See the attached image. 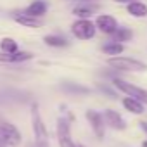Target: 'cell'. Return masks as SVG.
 Segmentation results:
<instances>
[{
    "label": "cell",
    "mask_w": 147,
    "mask_h": 147,
    "mask_svg": "<svg viewBox=\"0 0 147 147\" xmlns=\"http://www.w3.org/2000/svg\"><path fill=\"white\" fill-rule=\"evenodd\" d=\"M97 11H99V5L97 4L83 2V4H80V5H76L75 9H73V14H75L76 18H80V19H90Z\"/></svg>",
    "instance_id": "30bf717a"
},
{
    "label": "cell",
    "mask_w": 147,
    "mask_h": 147,
    "mask_svg": "<svg viewBox=\"0 0 147 147\" xmlns=\"http://www.w3.org/2000/svg\"><path fill=\"white\" fill-rule=\"evenodd\" d=\"M85 118L88 119V123H90V126H92V131L95 133V137L97 138H104V135H106V119H104V116L100 114V113H97V111H92V109H88L87 113H85Z\"/></svg>",
    "instance_id": "52a82bcc"
},
{
    "label": "cell",
    "mask_w": 147,
    "mask_h": 147,
    "mask_svg": "<svg viewBox=\"0 0 147 147\" xmlns=\"http://www.w3.org/2000/svg\"><path fill=\"white\" fill-rule=\"evenodd\" d=\"M104 119H106V125H109L111 128H114V130H125L126 128V121L123 119V116L118 113V111H114V109H106L104 111Z\"/></svg>",
    "instance_id": "9c48e42d"
},
{
    "label": "cell",
    "mask_w": 147,
    "mask_h": 147,
    "mask_svg": "<svg viewBox=\"0 0 147 147\" xmlns=\"http://www.w3.org/2000/svg\"><path fill=\"white\" fill-rule=\"evenodd\" d=\"M43 42L49 47H55V49H62V47L69 45V42L64 36H61V35H47V36H43Z\"/></svg>",
    "instance_id": "2e32d148"
},
{
    "label": "cell",
    "mask_w": 147,
    "mask_h": 147,
    "mask_svg": "<svg viewBox=\"0 0 147 147\" xmlns=\"http://www.w3.org/2000/svg\"><path fill=\"white\" fill-rule=\"evenodd\" d=\"M113 85L119 90V92H123V94H126L128 97H133V99H137V100H140L142 104H147V90L145 88H140V87H137V85H133V83H128V82H125L123 78H113Z\"/></svg>",
    "instance_id": "3957f363"
},
{
    "label": "cell",
    "mask_w": 147,
    "mask_h": 147,
    "mask_svg": "<svg viewBox=\"0 0 147 147\" xmlns=\"http://www.w3.org/2000/svg\"><path fill=\"white\" fill-rule=\"evenodd\" d=\"M12 19H14L18 24L26 26V28H40V26L43 24L40 18H33V16L24 14V12H14V14H12Z\"/></svg>",
    "instance_id": "8fae6325"
},
{
    "label": "cell",
    "mask_w": 147,
    "mask_h": 147,
    "mask_svg": "<svg viewBox=\"0 0 147 147\" xmlns=\"http://www.w3.org/2000/svg\"><path fill=\"white\" fill-rule=\"evenodd\" d=\"M111 36H113V40H114V42L123 43V42H128V40L133 36V33H131L128 28H118V30H116Z\"/></svg>",
    "instance_id": "d6986e66"
},
{
    "label": "cell",
    "mask_w": 147,
    "mask_h": 147,
    "mask_svg": "<svg viewBox=\"0 0 147 147\" xmlns=\"http://www.w3.org/2000/svg\"><path fill=\"white\" fill-rule=\"evenodd\" d=\"M99 90H102L104 94H107V95H109V97H113V99L116 97V92H113V90H111L109 87H106V85H99Z\"/></svg>",
    "instance_id": "44dd1931"
},
{
    "label": "cell",
    "mask_w": 147,
    "mask_h": 147,
    "mask_svg": "<svg viewBox=\"0 0 147 147\" xmlns=\"http://www.w3.org/2000/svg\"><path fill=\"white\" fill-rule=\"evenodd\" d=\"M107 64L111 67H114L116 71H133V73H142L147 69V64L138 61V59H131V57H125V55H111L107 59Z\"/></svg>",
    "instance_id": "7a4b0ae2"
},
{
    "label": "cell",
    "mask_w": 147,
    "mask_h": 147,
    "mask_svg": "<svg viewBox=\"0 0 147 147\" xmlns=\"http://www.w3.org/2000/svg\"><path fill=\"white\" fill-rule=\"evenodd\" d=\"M142 147H147V142H144V144H142Z\"/></svg>",
    "instance_id": "4316f807"
},
{
    "label": "cell",
    "mask_w": 147,
    "mask_h": 147,
    "mask_svg": "<svg viewBox=\"0 0 147 147\" xmlns=\"http://www.w3.org/2000/svg\"><path fill=\"white\" fill-rule=\"evenodd\" d=\"M71 31L78 40H90V38L95 36L97 26L90 19H78V21H75L71 24Z\"/></svg>",
    "instance_id": "5b68a950"
},
{
    "label": "cell",
    "mask_w": 147,
    "mask_h": 147,
    "mask_svg": "<svg viewBox=\"0 0 147 147\" xmlns=\"http://www.w3.org/2000/svg\"><path fill=\"white\" fill-rule=\"evenodd\" d=\"M62 88L69 94H76V95H87L90 94V88L83 87V85H75V83H62Z\"/></svg>",
    "instance_id": "ac0fdd59"
},
{
    "label": "cell",
    "mask_w": 147,
    "mask_h": 147,
    "mask_svg": "<svg viewBox=\"0 0 147 147\" xmlns=\"http://www.w3.org/2000/svg\"><path fill=\"white\" fill-rule=\"evenodd\" d=\"M140 128H142V130L147 133V123H145V121H142V123H140Z\"/></svg>",
    "instance_id": "603a6c76"
},
{
    "label": "cell",
    "mask_w": 147,
    "mask_h": 147,
    "mask_svg": "<svg viewBox=\"0 0 147 147\" xmlns=\"http://www.w3.org/2000/svg\"><path fill=\"white\" fill-rule=\"evenodd\" d=\"M80 2H94V0H80Z\"/></svg>",
    "instance_id": "484cf974"
},
{
    "label": "cell",
    "mask_w": 147,
    "mask_h": 147,
    "mask_svg": "<svg viewBox=\"0 0 147 147\" xmlns=\"http://www.w3.org/2000/svg\"><path fill=\"white\" fill-rule=\"evenodd\" d=\"M123 107L131 114H142L144 113V104L133 97H128V95L123 99Z\"/></svg>",
    "instance_id": "5bb4252c"
},
{
    "label": "cell",
    "mask_w": 147,
    "mask_h": 147,
    "mask_svg": "<svg viewBox=\"0 0 147 147\" xmlns=\"http://www.w3.org/2000/svg\"><path fill=\"white\" fill-rule=\"evenodd\" d=\"M0 147H7V144H5V142L2 140V137H0Z\"/></svg>",
    "instance_id": "cb8c5ba5"
},
{
    "label": "cell",
    "mask_w": 147,
    "mask_h": 147,
    "mask_svg": "<svg viewBox=\"0 0 147 147\" xmlns=\"http://www.w3.org/2000/svg\"><path fill=\"white\" fill-rule=\"evenodd\" d=\"M31 125H33V133H35V145L36 147H50L49 145V131L47 126L42 119L40 109L35 104L31 107Z\"/></svg>",
    "instance_id": "6da1fadb"
},
{
    "label": "cell",
    "mask_w": 147,
    "mask_h": 147,
    "mask_svg": "<svg viewBox=\"0 0 147 147\" xmlns=\"http://www.w3.org/2000/svg\"><path fill=\"white\" fill-rule=\"evenodd\" d=\"M0 137L9 147H18L21 144V131L11 121L0 118Z\"/></svg>",
    "instance_id": "277c9868"
},
{
    "label": "cell",
    "mask_w": 147,
    "mask_h": 147,
    "mask_svg": "<svg viewBox=\"0 0 147 147\" xmlns=\"http://www.w3.org/2000/svg\"><path fill=\"white\" fill-rule=\"evenodd\" d=\"M0 49H2V52H5V54H16L18 52V42L14 38H2Z\"/></svg>",
    "instance_id": "ffe728a7"
},
{
    "label": "cell",
    "mask_w": 147,
    "mask_h": 147,
    "mask_svg": "<svg viewBox=\"0 0 147 147\" xmlns=\"http://www.w3.org/2000/svg\"><path fill=\"white\" fill-rule=\"evenodd\" d=\"M75 147H85V145H82V144H75Z\"/></svg>",
    "instance_id": "d4e9b609"
},
{
    "label": "cell",
    "mask_w": 147,
    "mask_h": 147,
    "mask_svg": "<svg viewBox=\"0 0 147 147\" xmlns=\"http://www.w3.org/2000/svg\"><path fill=\"white\" fill-rule=\"evenodd\" d=\"M95 26H97V30H100L104 35H113L119 26H118V21L113 18V16H109V14H100L99 18H97V21H95Z\"/></svg>",
    "instance_id": "ba28073f"
},
{
    "label": "cell",
    "mask_w": 147,
    "mask_h": 147,
    "mask_svg": "<svg viewBox=\"0 0 147 147\" xmlns=\"http://www.w3.org/2000/svg\"><path fill=\"white\" fill-rule=\"evenodd\" d=\"M33 57L31 52L26 50H18L16 54H5V52H0V62H9V64H16V62H24L30 61Z\"/></svg>",
    "instance_id": "7c38bea8"
},
{
    "label": "cell",
    "mask_w": 147,
    "mask_h": 147,
    "mask_svg": "<svg viewBox=\"0 0 147 147\" xmlns=\"http://www.w3.org/2000/svg\"><path fill=\"white\" fill-rule=\"evenodd\" d=\"M57 142H59V147H75V142H73V137H71V125L66 118H59L57 119Z\"/></svg>",
    "instance_id": "8992f818"
},
{
    "label": "cell",
    "mask_w": 147,
    "mask_h": 147,
    "mask_svg": "<svg viewBox=\"0 0 147 147\" xmlns=\"http://www.w3.org/2000/svg\"><path fill=\"white\" fill-rule=\"evenodd\" d=\"M102 50L107 54V55H119L123 50H125V47H123V43H119V42H107V43H104L102 45Z\"/></svg>",
    "instance_id": "e0dca14e"
},
{
    "label": "cell",
    "mask_w": 147,
    "mask_h": 147,
    "mask_svg": "<svg viewBox=\"0 0 147 147\" xmlns=\"http://www.w3.org/2000/svg\"><path fill=\"white\" fill-rule=\"evenodd\" d=\"M47 9H49V4L45 0H33L23 12L28 14V16H33V18H42V16H45Z\"/></svg>",
    "instance_id": "4fadbf2b"
},
{
    "label": "cell",
    "mask_w": 147,
    "mask_h": 147,
    "mask_svg": "<svg viewBox=\"0 0 147 147\" xmlns=\"http://www.w3.org/2000/svg\"><path fill=\"white\" fill-rule=\"evenodd\" d=\"M126 11L130 16L133 18H145L147 16V5L144 2H140V0H137V2H131L126 5Z\"/></svg>",
    "instance_id": "9a60e30c"
},
{
    "label": "cell",
    "mask_w": 147,
    "mask_h": 147,
    "mask_svg": "<svg viewBox=\"0 0 147 147\" xmlns=\"http://www.w3.org/2000/svg\"><path fill=\"white\" fill-rule=\"evenodd\" d=\"M113 2H118V4H131V2H137V0H113Z\"/></svg>",
    "instance_id": "7402d4cb"
}]
</instances>
